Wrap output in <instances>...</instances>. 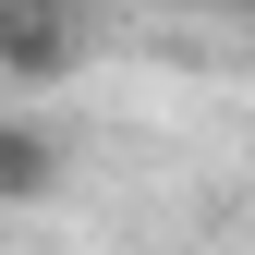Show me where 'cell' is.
Listing matches in <instances>:
<instances>
[{"label": "cell", "instance_id": "cell-1", "mask_svg": "<svg viewBox=\"0 0 255 255\" xmlns=\"http://www.w3.org/2000/svg\"><path fill=\"white\" fill-rule=\"evenodd\" d=\"M98 49V12L85 0H0V73L12 85H61Z\"/></svg>", "mask_w": 255, "mask_h": 255}, {"label": "cell", "instance_id": "cell-2", "mask_svg": "<svg viewBox=\"0 0 255 255\" xmlns=\"http://www.w3.org/2000/svg\"><path fill=\"white\" fill-rule=\"evenodd\" d=\"M61 182V146L37 134V122H0V207H24V195H49Z\"/></svg>", "mask_w": 255, "mask_h": 255}]
</instances>
